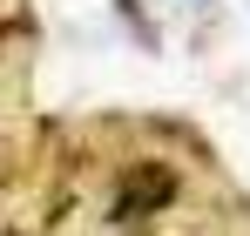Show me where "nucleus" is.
Here are the masks:
<instances>
[{
    "instance_id": "1",
    "label": "nucleus",
    "mask_w": 250,
    "mask_h": 236,
    "mask_svg": "<svg viewBox=\"0 0 250 236\" xmlns=\"http://www.w3.org/2000/svg\"><path fill=\"white\" fill-rule=\"evenodd\" d=\"M169 196H176V176H169L163 162H142L135 176L122 182V196H115V223H142V216H156V209H169Z\"/></svg>"
}]
</instances>
